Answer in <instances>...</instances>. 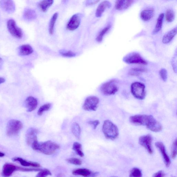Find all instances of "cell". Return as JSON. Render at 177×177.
Returning <instances> with one entry per match:
<instances>
[{"label": "cell", "mask_w": 177, "mask_h": 177, "mask_svg": "<svg viewBox=\"0 0 177 177\" xmlns=\"http://www.w3.org/2000/svg\"><path fill=\"white\" fill-rule=\"evenodd\" d=\"M131 123L139 125L145 126L152 132H159L162 129L161 124L152 115H136L132 116L129 118Z\"/></svg>", "instance_id": "6da1fadb"}, {"label": "cell", "mask_w": 177, "mask_h": 177, "mask_svg": "<svg viewBox=\"0 0 177 177\" xmlns=\"http://www.w3.org/2000/svg\"><path fill=\"white\" fill-rule=\"evenodd\" d=\"M31 145L34 150L47 155L53 154L60 148L59 145L50 140L39 143L38 140H36L32 143Z\"/></svg>", "instance_id": "7a4b0ae2"}, {"label": "cell", "mask_w": 177, "mask_h": 177, "mask_svg": "<svg viewBox=\"0 0 177 177\" xmlns=\"http://www.w3.org/2000/svg\"><path fill=\"white\" fill-rule=\"evenodd\" d=\"M102 131L106 138L108 139L114 140L119 135L117 127L109 120H106L104 122Z\"/></svg>", "instance_id": "3957f363"}, {"label": "cell", "mask_w": 177, "mask_h": 177, "mask_svg": "<svg viewBox=\"0 0 177 177\" xmlns=\"http://www.w3.org/2000/svg\"><path fill=\"white\" fill-rule=\"evenodd\" d=\"M23 127L22 122L19 120H11L9 121L6 129L7 135L12 137L17 135Z\"/></svg>", "instance_id": "277c9868"}, {"label": "cell", "mask_w": 177, "mask_h": 177, "mask_svg": "<svg viewBox=\"0 0 177 177\" xmlns=\"http://www.w3.org/2000/svg\"><path fill=\"white\" fill-rule=\"evenodd\" d=\"M131 91L135 98L140 100L145 99L146 93L144 84L139 82H134L131 85Z\"/></svg>", "instance_id": "5b68a950"}, {"label": "cell", "mask_w": 177, "mask_h": 177, "mask_svg": "<svg viewBox=\"0 0 177 177\" xmlns=\"http://www.w3.org/2000/svg\"><path fill=\"white\" fill-rule=\"evenodd\" d=\"M125 62L128 64H139L146 65L147 62L140 55L136 52H133L127 55L123 58Z\"/></svg>", "instance_id": "8992f818"}, {"label": "cell", "mask_w": 177, "mask_h": 177, "mask_svg": "<svg viewBox=\"0 0 177 177\" xmlns=\"http://www.w3.org/2000/svg\"><path fill=\"white\" fill-rule=\"evenodd\" d=\"M100 91L106 95H113L116 93L118 88L114 80H111L103 84L100 87Z\"/></svg>", "instance_id": "52a82bcc"}, {"label": "cell", "mask_w": 177, "mask_h": 177, "mask_svg": "<svg viewBox=\"0 0 177 177\" xmlns=\"http://www.w3.org/2000/svg\"><path fill=\"white\" fill-rule=\"evenodd\" d=\"M99 102L98 98L94 96L88 97L85 99L82 108L85 111H95Z\"/></svg>", "instance_id": "ba28073f"}, {"label": "cell", "mask_w": 177, "mask_h": 177, "mask_svg": "<svg viewBox=\"0 0 177 177\" xmlns=\"http://www.w3.org/2000/svg\"><path fill=\"white\" fill-rule=\"evenodd\" d=\"M7 27L11 34L15 38L21 39L23 37L22 30L17 25L16 22L13 19H10L8 21Z\"/></svg>", "instance_id": "9c48e42d"}, {"label": "cell", "mask_w": 177, "mask_h": 177, "mask_svg": "<svg viewBox=\"0 0 177 177\" xmlns=\"http://www.w3.org/2000/svg\"><path fill=\"white\" fill-rule=\"evenodd\" d=\"M152 137L149 134L140 137L139 139V144L144 147L151 154L153 153L152 146Z\"/></svg>", "instance_id": "30bf717a"}, {"label": "cell", "mask_w": 177, "mask_h": 177, "mask_svg": "<svg viewBox=\"0 0 177 177\" xmlns=\"http://www.w3.org/2000/svg\"><path fill=\"white\" fill-rule=\"evenodd\" d=\"M81 15L80 14H75L71 18L66 26V29L73 31L77 29L81 20Z\"/></svg>", "instance_id": "8fae6325"}, {"label": "cell", "mask_w": 177, "mask_h": 177, "mask_svg": "<svg viewBox=\"0 0 177 177\" xmlns=\"http://www.w3.org/2000/svg\"><path fill=\"white\" fill-rule=\"evenodd\" d=\"M0 7L8 14L13 13L15 11V5L13 0H0Z\"/></svg>", "instance_id": "7c38bea8"}, {"label": "cell", "mask_w": 177, "mask_h": 177, "mask_svg": "<svg viewBox=\"0 0 177 177\" xmlns=\"http://www.w3.org/2000/svg\"><path fill=\"white\" fill-rule=\"evenodd\" d=\"M38 105L37 99L32 96L27 97L24 102V105L27 109V111L29 112L35 110L37 108Z\"/></svg>", "instance_id": "4fadbf2b"}, {"label": "cell", "mask_w": 177, "mask_h": 177, "mask_svg": "<svg viewBox=\"0 0 177 177\" xmlns=\"http://www.w3.org/2000/svg\"><path fill=\"white\" fill-rule=\"evenodd\" d=\"M155 144L156 147L159 149L162 155L166 166L167 167L169 166L171 163L170 160L166 153L165 146L161 142H157L155 143Z\"/></svg>", "instance_id": "5bb4252c"}, {"label": "cell", "mask_w": 177, "mask_h": 177, "mask_svg": "<svg viewBox=\"0 0 177 177\" xmlns=\"http://www.w3.org/2000/svg\"><path fill=\"white\" fill-rule=\"evenodd\" d=\"M72 174L75 175H79L84 177L96 176L98 175V172H94L87 169L81 168L75 169L73 171Z\"/></svg>", "instance_id": "9a60e30c"}, {"label": "cell", "mask_w": 177, "mask_h": 177, "mask_svg": "<svg viewBox=\"0 0 177 177\" xmlns=\"http://www.w3.org/2000/svg\"><path fill=\"white\" fill-rule=\"evenodd\" d=\"M38 131L34 128H30L27 130L26 134V140L27 144L32 145V143L37 139Z\"/></svg>", "instance_id": "2e32d148"}, {"label": "cell", "mask_w": 177, "mask_h": 177, "mask_svg": "<svg viewBox=\"0 0 177 177\" xmlns=\"http://www.w3.org/2000/svg\"><path fill=\"white\" fill-rule=\"evenodd\" d=\"M133 0H116L115 8L118 11H122L129 8L132 5Z\"/></svg>", "instance_id": "e0dca14e"}, {"label": "cell", "mask_w": 177, "mask_h": 177, "mask_svg": "<svg viewBox=\"0 0 177 177\" xmlns=\"http://www.w3.org/2000/svg\"><path fill=\"white\" fill-rule=\"evenodd\" d=\"M17 170V166L11 163H6L3 166L2 175V176L6 177L10 176Z\"/></svg>", "instance_id": "ac0fdd59"}, {"label": "cell", "mask_w": 177, "mask_h": 177, "mask_svg": "<svg viewBox=\"0 0 177 177\" xmlns=\"http://www.w3.org/2000/svg\"><path fill=\"white\" fill-rule=\"evenodd\" d=\"M111 7V2L107 1H104L99 5L96 12V16L100 17L105 11L107 8H110Z\"/></svg>", "instance_id": "d6986e66"}, {"label": "cell", "mask_w": 177, "mask_h": 177, "mask_svg": "<svg viewBox=\"0 0 177 177\" xmlns=\"http://www.w3.org/2000/svg\"><path fill=\"white\" fill-rule=\"evenodd\" d=\"M18 53L20 56H26L31 54L33 52L32 48L28 44L23 45L18 48Z\"/></svg>", "instance_id": "ffe728a7"}, {"label": "cell", "mask_w": 177, "mask_h": 177, "mask_svg": "<svg viewBox=\"0 0 177 177\" xmlns=\"http://www.w3.org/2000/svg\"><path fill=\"white\" fill-rule=\"evenodd\" d=\"M12 160L14 161H19L21 165L25 166H32L38 168L41 166L39 163L31 161H27L19 157H15L12 159Z\"/></svg>", "instance_id": "44dd1931"}, {"label": "cell", "mask_w": 177, "mask_h": 177, "mask_svg": "<svg viewBox=\"0 0 177 177\" xmlns=\"http://www.w3.org/2000/svg\"><path fill=\"white\" fill-rule=\"evenodd\" d=\"M37 15L35 11L32 9L27 8L24 11L23 15L24 19L27 21H30L35 20Z\"/></svg>", "instance_id": "7402d4cb"}, {"label": "cell", "mask_w": 177, "mask_h": 177, "mask_svg": "<svg viewBox=\"0 0 177 177\" xmlns=\"http://www.w3.org/2000/svg\"><path fill=\"white\" fill-rule=\"evenodd\" d=\"M177 32V27L173 29L165 35L162 39V42L164 44H167L171 41L176 35Z\"/></svg>", "instance_id": "603a6c76"}, {"label": "cell", "mask_w": 177, "mask_h": 177, "mask_svg": "<svg viewBox=\"0 0 177 177\" xmlns=\"http://www.w3.org/2000/svg\"><path fill=\"white\" fill-rule=\"evenodd\" d=\"M154 11L152 9L145 10L143 11L140 13V17L141 19L144 21L150 20L153 17Z\"/></svg>", "instance_id": "cb8c5ba5"}, {"label": "cell", "mask_w": 177, "mask_h": 177, "mask_svg": "<svg viewBox=\"0 0 177 177\" xmlns=\"http://www.w3.org/2000/svg\"><path fill=\"white\" fill-rule=\"evenodd\" d=\"M164 17V14L163 13L160 14L157 20L156 25L155 28L152 32V34H157L160 31L161 28H162Z\"/></svg>", "instance_id": "d4e9b609"}, {"label": "cell", "mask_w": 177, "mask_h": 177, "mask_svg": "<svg viewBox=\"0 0 177 177\" xmlns=\"http://www.w3.org/2000/svg\"><path fill=\"white\" fill-rule=\"evenodd\" d=\"M71 131L74 135L78 139H80L81 129L80 125L77 123H73L71 126Z\"/></svg>", "instance_id": "484cf974"}, {"label": "cell", "mask_w": 177, "mask_h": 177, "mask_svg": "<svg viewBox=\"0 0 177 177\" xmlns=\"http://www.w3.org/2000/svg\"><path fill=\"white\" fill-rule=\"evenodd\" d=\"M53 0H43L39 4V7L43 12H46L48 9L53 4Z\"/></svg>", "instance_id": "4316f807"}, {"label": "cell", "mask_w": 177, "mask_h": 177, "mask_svg": "<svg viewBox=\"0 0 177 177\" xmlns=\"http://www.w3.org/2000/svg\"><path fill=\"white\" fill-rule=\"evenodd\" d=\"M72 149L79 156L81 157L84 156V154L82 150V145L80 143L75 142L73 145Z\"/></svg>", "instance_id": "83f0119b"}, {"label": "cell", "mask_w": 177, "mask_h": 177, "mask_svg": "<svg viewBox=\"0 0 177 177\" xmlns=\"http://www.w3.org/2000/svg\"><path fill=\"white\" fill-rule=\"evenodd\" d=\"M58 16V13H56L54 14L50 20L49 25V32L51 35L53 34L55 24L56 23Z\"/></svg>", "instance_id": "f1b7e54d"}, {"label": "cell", "mask_w": 177, "mask_h": 177, "mask_svg": "<svg viewBox=\"0 0 177 177\" xmlns=\"http://www.w3.org/2000/svg\"><path fill=\"white\" fill-rule=\"evenodd\" d=\"M175 14L172 9H168L166 11V18L167 22L171 23L175 20Z\"/></svg>", "instance_id": "f546056e"}, {"label": "cell", "mask_w": 177, "mask_h": 177, "mask_svg": "<svg viewBox=\"0 0 177 177\" xmlns=\"http://www.w3.org/2000/svg\"><path fill=\"white\" fill-rule=\"evenodd\" d=\"M111 27V25H108L102 30V31L99 33L98 36H97L96 39V41L99 43L102 42L103 40L104 36L106 33L109 31Z\"/></svg>", "instance_id": "4dcf8cb0"}, {"label": "cell", "mask_w": 177, "mask_h": 177, "mask_svg": "<svg viewBox=\"0 0 177 177\" xmlns=\"http://www.w3.org/2000/svg\"><path fill=\"white\" fill-rule=\"evenodd\" d=\"M146 71V70L144 68H134L130 70L129 74L132 75L138 76L140 74V73Z\"/></svg>", "instance_id": "1f68e13d"}, {"label": "cell", "mask_w": 177, "mask_h": 177, "mask_svg": "<svg viewBox=\"0 0 177 177\" xmlns=\"http://www.w3.org/2000/svg\"><path fill=\"white\" fill-rule=\"evenodd\" d=\"M51 105L50 103L45 104L42 105L39 108L38 111V114L39 116H41L43 113L47 111L50 109L51 107Z\"/></svg>", "instance_id": "d6a6232c"}, {"label": "cell", "mask_w": 177, "mask_h": 177, "mask_svg": "<svg viewBox=\"0 0 177 177\" xmlns=\"http://www.w3.org/2000/svg\"><path fill=\"white\" fill-rule=\"evenodd\" d=\"M129 176L130 177H141L142 176V171L138 168H134L131 170Z\"/></svg>", "instance_id": "836d02e7"}, {"label": "cell", "mask_w": 177, "mask_h": 177, "mask_svg": "<svg viewBox=\"0 0 177 177\" xmlns=\"http://www.w3.org/2000/svg\"><path fill=\"white\" fill-rule=\"evenodd\" d=\"M66 161L68 163L74 165L75 166H80L82 164V161L80 159L73 158L68 159L66 160Z\"/></svg>", "instance_id": "e575fe53"}, {"label": "cell", "mask_w": 177, "mask_h": 177, "mask_svg": "<svg viewBox=\"0 0 177 177\" xmlns=\"http://www.w3.org/2000/svg\"><path fill=\"white\" fill-rule=\"evenodd\" d=\"M52 173L50 171L47 169L42 170L39 171V172L37 174L36 177H45L49 175H51Z\"/></svg>", "instance_id": "d590c367"}, {"label": "cell", "mask_w": 177, "mask_h": 177, "mask_svg": "<svg viewBox=\"0 0 177 177\" xmlns=\"http://www.w3.org/2000/svg\"><path fill=\"white\" fill-rule=\"evenodd\" d=\"M61 55L66 57H73L75 56L76 54L71 51H62L60 52Z\"/></svg>", "instance_id": "8d00e7d4"}, {"label": "cell", "mask_w": 177, "mask_h": 177, "mask_svg": "<svg viewBox=\"0 0 177 177\" xmlns=\"http://www.w3.org/2000/svg\"><path fill=\"white\" fill-rule=\"evenodd\" d=\"M42 169H30V168H26L21 167L19 166H17V170L21 171L22 172H37L41 170Z\"/></svg>", "instance_id": "74e56055"}, {"label": "cell", "mask_w": 177, "mask_h": 177, "mask_svg": "<svg viewBox=\"0 0 177 177\" xmlns=\"http://www.w3.org/2000/svg\"><path fill=\"white\" fill-rule=\"evenodd\" d=\"M177 155V139L174 141L172 146L171 155L173 159H175Z\"/></svg>", "instance_id": "f35d334b"}, {"label": "cell", "mask_w": 177, "mask_h": 177, "mask_svg": "<svg viewBox=\"0 0 177 177\" xmlns=\"http://www.w3.org/2000/svg\"><path fill=\"white\" fill-rule=\"evenodd\" d=\"M160 77L162 80L166 82L167 79V70L164 69H161L159 72Z\"/></svg>", "instance_id": "ab89813d"}, {"label": "cell", "mask_w": 177, "mask_h": 177, "mask_svg": "<svg viewBox=\"0 0 177 177\" xmlns=\"http://www.w3.org/2000/svg\"><path fill=\"white\" fill-rule=\"evenodd\" d=\"M88 123L91 125H92L93 126V129H95L100 124V122L98 120L90 121L88 122Z\"/></svg>", "instance_id": "60d3db41"}, {"label": "cell", "mask_w": 177, "mask_h": 177, "mask_svg": "<svg viewBox=\"0 0 177 177\" xmlns=\"http://www.w3.org/2000/svg\"><path fill=\"white\" fill-rule=\"evenodd\" d=\"M100 0H87L86 5L87 6L93 5L97 3Z\"/></svg>", "instance_id": "b9f144b4"}, {"label": "cell", "mask_w": 177, "mask_h": 177, "mask_svg": "<svg viewBox=\"0 0 177 177\" xmlns=\"http://www.w3.org/2000/svg\"><path fill=\"white\" fill-rule=\"evenodd\" d=\"M165 175V174L162 170L159 171L158 172L154 174L153 176L157 177H162Z\"/></svg>", "instance_id": "7bdbcfd3"}, {"label": "cell", "mask_w": 177, "mask_h": 177, "mask_svg": "<svg viewBox=\"0 0 177 177\" xmlns=\"http://www.w3.org/2000/svg\"><path fill=\"white\" fill-rule=\"evenodd\" d=\"M5 81V79L2 77H0V84L4 83Z\"/></svg>", "instance_id": "ee69618b"}, {"label": "cell", "mask_w": 177, "mask_h": 177, "mask_svg": "<svg viewBox=\"0 0 177 177\" xmlns=\"http://www.w3.org/2000/svg\"><path fill=\"white\" fill-rule=\"evenodd\" d=\"M3 65V60L1 57H0V69L2 68Z\"/></svg>", "instance_id": "f6af8a7d"}, {"label": "cell", "mask_w": 177, "mask_h": 177, "mask_svg": "<svg viewBox=\"0 0 177 177\" xmlns=\"http://www.w3.org/2000/svg\"><path fill=\"white\" fill-rule=\"evenodd\" d=\"M5 154L1 152H0V157H4Z\"/></svg>", "instance_id": "bcb514c9"}]
</instances>
